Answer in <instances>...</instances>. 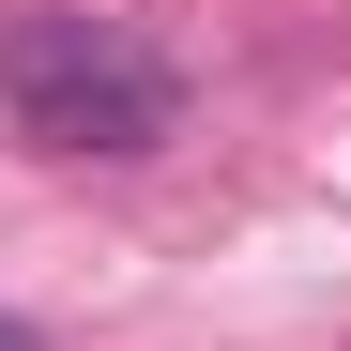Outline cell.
<instances>
[{"label": "cell", "instance_id": "obj_1", "mask_svg": "<svg viewBox=\"0 0 351 351\" xmlns=\"http://www.w3.org/2000/svg\"><path fill=\"white\" fill-rule=\"evenodd\" d=\"M0 107L46 153H168L184 138V77L123 16H16L0 31Z\"/></svg>", "mask_w": 351, "mask_h": 351}, {"label": "cell", "instance_id": "obj_2", "mask_svg": "<svg viewBox=\"0 0 351 351\" xmlns=\"http://www.w3.org/2000/svg\"><path fill=\"white\" fill-rule=\"evenodd\" d=\"M0 351H31V321H16V306H0Z\"/></svg>", "mask_w": 351, "mask_h": 351}]
</instances>
